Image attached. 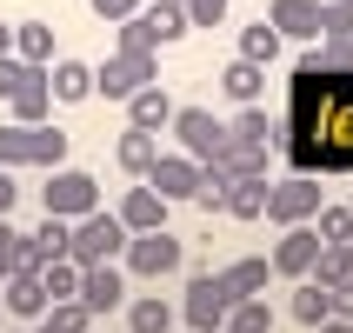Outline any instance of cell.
Returning a JSON list of instances; mask_svg holds the SVG:
<instances>
[{
  "mask_svg": "<svg viewBox=\"0 0 353 333\" xmlns=\"http://www.w3.org/2000/svg\"><path fill=\"white\" fill-rule=\"evenodd\" d=\"M160 80V47H140V54H107L94 67V94H107V100H134L140 87H154Z\"/></svg>",
  "mask_w": 353,
  "mask_h": 333,
  "instance_id": "obj_1",
  "label": "cell"
},
{
  "mask_svg": "<svg viewBox=\"0 0 353 333\" xmlns=\"http://www.w3.org/2000/svg\"><path fill=\"white\" fill-rule=\"evenodd\" d=\"M67 254L80 260V267H94V260H120L127 254V220L120 214H80L74 220V234H67Z\"/></svg>",
  "mask_w": 353,
  "mask_h": 333,
  "instance_id": "obj_2",
  "label": "cell"
},
{
  "mask_svg": "<svg viewBox=\"0 0 353 333\" xmlns=\"http://www.w3.org/2000/svg\"><path fill=\"white\" fill-rule=\"evenodd\" d=\"M40 207H47L54 220H80V214L100 207V180L80 174V167H54V180L40 187Z\"/></svg>",
  "mask_w": 353,
  "mask_h": 333,
  "instance_id": "obj_3",
  "label": "cell"
},
{
  "mask_svg": "<svg viewBox=\"0 0 353 333\" xmlns=\"http://www.w3.org/2000/svg\"><path fill=\"white\" fill-rule=\"evenodd\" d=\"M234 307H240V300L227 294V280H220V274H194V280H187V300H180V314H187L194 333H220Z\"/></svg>",
  "mask_w": 353,
  "mask_h": 333,
  "instance_id": "obj_4",
  "label": "cell"
},
{
  "mask_svg": "<svg viewBox=\"0 0 353 333\" xmlns=\"http://www.w3.org/2000/svg\"><path fill=\"white\" fill-rule=\"evenodd\" d=\"M174 134H180V154H194L200 167L220 160V154H227V140H234L214 114H207V107H174Z\"/></svg>",
  "mask_w": 353,
  "mask_h": 333,
  "instance_id": "obj_5",
  "label": "cell"
},
{
  "mask_svg": "<svg viewBox=\"0 0 353 333\" xmlns=\"http://www.w3.org/2000/svg\"><path fill=\"white\" fill-rule=\"evenodd\" d=\"M180 240L167 234V227H154V234H127V274L140 280H160V274H180Z\"/></svg>",
  "mask_w": 353,
  "mask_h": 333,
  "instance_id": "obj_6",
  "label": "cell"
},
{
  "mask_svg": "<svg viewBox=\"0 0 353 333\" xmlns=\"http://www.w3.org/2000/svg\"><path fill=\"white\" fill-rule=\"evenodd\" d=\"M320 207H327V194H320V180H280V187H267V220L274 227H300V220H314Z\"/></svg>",
  "mask_w": 353,
  "mask_h": 333,
  "instance_id": "obj_7",
  "label": "cell"
},
{
  "mask_svg": "<svg viewBox=\"0 0 353 333\" xmlns=\"http://www.w3.org/2000/svg\"><path fill=\"white\" fill-rule=\"evenodd\" d=\"M80 307H87V314H114V307H127V274H120L114 260H94V267H80Z\"/></svg>",
  "mask_w": 353,
  "mask_h": 333,
  "instance_id": "obj_8",
  "label": "cell"
},
{
  "mask_svg": "<svg viewBox=\"0 0 353 333\" xmlns=\"http://www.w3.org/2000/svg\"><path fill=\"white\" fill-rule=\"evenodd\" d=\"M147 187H154L160 200H194L200 194V160L194 154H160L154 167H147Z\"/></svg>",
  "mask_w": 353,
  "mask_h": 333,
  "instance_id": "obj_9",
  "label": "cell"
},
{
  "mask_svg": "<svg viewBox=\"0 0 353 333\" xmlns=\"http://www.w3.org/2000/svg\"><path fill=\"white\" fill-rule=\"evenodd\" d=\"M320 247H327V240H320L307 220H300V227H287V234H280V247H274V274L307 280V274H314V260H320Z\"/></svg>",
  "mask_w": 353,
  "mask_h": 333,
  "instance_id": "obj_10",
  "label": "cell"
},
{
  "mask_svg": "<svg viewBox=\"0 0 353 333\" xmlns=\"http://www.w3.org/2000/svg\"><path fill=\"white\" fill-rule=\"evenodd\" d=\"M140 27H147V40H154V47H174L180 34H194V20H187V7H180V0H147V7H140Z\"/></svg>",
  "mask_w": 353,
  "mask_h": 333,
  "instance_id": "obj_11",
  "label": "cell"
},
{
  "mask_svg": "<svg viewBox=\"0 0 353 333\" xmlns=\"http://www.w3.org/2000/svg\"><path fill=\"white\" fill-rule=\"evenodd\" d=\"M267 20L280 27V40H320V0H274Z\"/></svg>",
  "mask_w": 353,
  "mask_h": 333,
  "instance_id": "obj_12",
  "label": "cell"
},
{
  "mask_svg": "<svg viewBox=\"0 0 353 333\" xmlns=\"http://www.w3.org/2000/svg\"><path fill=\"white\" fill-rule=\"evenodd\" d=\"M0 287H7V307H14L20 320H40L47 307H54V300H47V287H40V274H34V267H14V274L0 280Z\"/></svg>",
  "mask_w": 353,
  "mask_h": 333,
  "instance_id": "obj_13",
  "label": "cell"
},
{
  "mask_svg": "<svg viewBox=\"0 0 353 333\" xmlns=\"http://www.w3.org/2000/svg\"><path fill=\"white\" fill-rule=\"evenodd\" d=\"M220 214H234V220H267V174L227 180V207H220Z\"/></svg>",
  "mask_w": 353,
  "mask_h": 333,
  "instance_id": "obj_14",
  "label": "cell"
},
{
  "mask_svg": "<svg viewBox=\"0 0 353 333\" xmlns=\"http://www.w3.org/2000/svg\"><path fill=\"white\" fill-rule=\"evenodd\" d=\"M120 220H127V234H154V227H167V200L154 187H134L120 200Z\"/></svg>",
  "mask_w": 353,
  "mask_h": 333,
  "instance_id": "obj_15",
  "label": "cell"
},
{
  "mask_svg": "<svg viewBox=\"0 0 353 333\" xmlns=\"http://www.w3.org/2000/svg\"><path fill=\"white\" fill-rule=\"evenodd\" d=\"M47 87H54V100L74 107V100L94 94V67H87V60H54V67H47Z\"/></svg>",
  "mask_w": 353,
  "mask_h": 333,
  "instance_id": "obj_16",
  "label": "cell"
},
{
  "mask_svg": "<svg viewBox=\"0 0 353 333\" xmlns=\"http://www.w3.org/2000/svg\"><path fill=\"white\" fill-rule=\"evenodd\" d=\"M127 114H134V127H147V134H160V127H174V100H167V87H140L134 100H127Z\"/></svg>",
  "mask_w": 353,
  "mask_h": 333,
  "instance_id": "obj_17",
  "label": "cell"
},
{
  "mask_svg": "<svg viewBox=\"0 0 353 333\" xmlns=\"http://www.w3.org/2000/svg\"><path fill=\"white\" fill-rule=\"evenodd\" d=\"M220 280H227L234 300H260L267 280H274V260H234V267H220Z\"/></svg>",
  "mask_w": 353,
  "mask_h": 333,
  "instance_id": "obj_18",
  "label": "cell"
},
{
  "mask_svg": "<svg viewBox=\"0 0 353 333\" xmlns=\"http://www.w3.org/2000/svg\"><path fill=\"white\" fill-rule=\"evenodd\" d=\"M114 160L127 167V174H140V180H147V167L160 160V140L147 134V127H127V134H120V147H114Z\"/></svg>",
  "mask_w": 353,
  "mask_h": 333,
  "instance_id": "obj_19",
  "label": "cell"
},
{
  "mask_svg": "<svg viewBox=\"0 0 353 333\" xmlns=\"http://www.w3.org/2000/svg\"><path fill=\"white\" fill-rule=\"evenodd\" d=\"M207 167H220L227 180H240V174H267V147H260V140H227V154L207 160Z\"/></svg>",
  "mask_w": 353,
  "mask_h": 333,
  "instance_id": "obj_20",
  "label": "cell"
},
{
  "mask_svg": "<svg viewBox=\"0 0 353 333\" xmlns=\"http://www.w3.org/2000/svg\"><path fill=\"white\" fill-rule=\"evenodd\" d=\"M220 87H227V94H234L240 107H254V100H260V87H267V67H260V60H227Z\"/></svg>",
  "mask_w": 353,
  "mask_h": 333,
  "instance_id": "obj_21",
  "label": "cell"
},
{
  "mask_svg": "<svg viewBox=\"0 0 353 333\" xmlns=\"http://www.w3.org/2000/svg\"><path fill=\"white\" fill-rule=\"evenodd\" d=\"M347 67H353V34H327V40H314L307 74H347Z\"/></svg>",
  "mask_w": 353,
  "mask_h": 333,
  "instance_id": "obj_22",
  "label": "cell"
},
{
  "mask_svg": "<svg viewBox=\"0 0 353 333\" xmlns=\"http://www.w3.org/2000/svg\"><path fill=\"white\" fill-rule=\"evenodd\" d=\"M14 54L34 60V67H47V60H54V27H47V20H20L14 27Z\"/></svg>",
  "mask_w": 353,
  "mask_h": 333,
  "instance_id": "obj_23",
  "label": "cell"
},
{
  "mask_svg": "<svg viewBox=\"0 0 353 333\" xmlns=\"http://www.w3.org/2000/svg\"><path fill=\"white\" fill-rule=\"evenodd\" d=\"M294 320H300V327H320V320H334V287H320V280H300V294H294Z\"/></svg>",
  "mask_w": 353,
  "mask_h": 333,
  "instance_id": "obj_24",
  "label": "cell"
},
{
  "mask_svg": "<svg viewBox=\"0 0 353 333\" xmlns=\"http://www.w3.org/2000/svg\"><path fill=\"white\" fill-rule=\"evenodd\" d=\"M7 107H14V120H20V127H40V120L54 114V87H47V80H34V87H20Z\"/></svg>",
  "mask_w": 353,
  "mask_h": 333,
  "instance_id": "obj_25",
  "label": "cell"
},
{
  "mask_svg": "<svg viewBox=\"0 0 353 333\" xmlns=\"http://www.w3.org/2000/svg\"><path fill=\"white\" fill-rule=\"evenodd\" d=\"M240 60H260V67L280 60V27H274V20H254V27L240 34Z\"/></svg>",
  "mask_w": 353,
  "mask_h": 333,
  "instance_id": "obj_26",
  "label": "cell"
},
{
  "mask_svg": "<svg viewBox=\"0 0 353 333\" xmlns=\"http://www.w3.org/2000/svg\"><path fill=\"white\" fill-rule=\"evenodd\" d=\"M40 287H47V300H74L80 294V260L74 254L47 260V267H40Z\"/></svg>",
  "mask_w": 353,
  "mask_h": 333,
  "instance_id": "obj_27",
  "label": "cell"
},
{
  "mask_svg": "<svg viewBox=\"0 0 353 333\" xmlns=\"http://www.w3.org/2000/svg\"><path fill=\"white\" fill-rule=\"evenodd\" d=\"M40 333H94V314H87L80 300H54V307L40 314Z\"/></svg>",
  "mask_w": 353,
  "mask_h": 333,
  "instance_id": "obj_28",
  "label": "cell"
},
{
  "mask_svg": "<svg viewBox=\"0 0 353 333\" xmlns=\"http://www.w3.org/2000/svg\"><path fill=\"white\" fill-rule=\"evenodd\" d=\"M0 167H34V127H20V120L0 127Z\"/></svg>",
  "mask_w": 353,
  "mask_h": 333,
  "instance_id": "obj_29",
  "label": "cell"
},
{
  "mask_svg": "<svg viewBox=\"0 0 353 333\" xmlns=\"http://www.w3.org/2000/svg\"><path fill=\"white\" fill-rule=\"evenodd\" d=\"M34 80H47V67H34V60H20V54H0V100H14Z\"/></svg>",
  "mask_w": 353,
  "mask_h": 333,
  "instance_id": "obj_30",
  "label": "cell"
},
{
  "mask_svg": "<svg viewBox=\"0 0 353 333\" xmlns=\"http://www.w3.org/2000/svg\"><path fill=\"white\" fill-rule=\"evenodd\" d=\"M227 134H234V140H260V147H274V114L254 100V107H240V120L227 127Z\"/></svg>",
  "mask_w": 353,
  "mask_h": 333,
  "instance_id": "obj_31",
  "label": "cell"
},
{
  "mask_svg": "<svg viewBox=\"0 0 353 333\" xmlns=\"http://www.w3.org/2000/svg\"><path fill=\"white\" fill-rule=\"evenodd\" d=\"M34 167H47V174H54V167H67V134H60V127H47V120L34 127Z\"/></svg>",
  "mask_w": 353,
  "mask_h": 333,
  "instance_id": "obj_32",
  "label": "cell"
},
{
  "mask_svg": "<svg viewBox=\"0 0 353 333\" xmlns=\"http://www.w3.org/2000/svg\"><path fill=\"white\" fill-rule=\"evenodd\" d=\"M220 333H274V314H267V300H240L234 314H227V327Z\"/></svg>",
  "mask_w": 353,
  "mask_h": 333,
  "instance_id": "obj_33",
  "label": "cell"
},
{
  "mask_svg": "<svg viewBox=\"0 0 353 333\" xmlns=\"http://www.w3.org/2000/svg\"><path fill=\"white\" fill-rule=\"evenodd\" d=\"M314 234L327 240V247H347V240H353V207H320V214H314Z\"/></svg>",
  "mask_w": 353,
  "mask_h": 333,
  "instance_id": "obj_34",
  "label": "cell"
},
{
  "mask_svg": "<svg viewBox=\"0 0 353 333\" xmlns=\"http://www.w3.org/2000/svg\"><path fill=\"white\" fill-rule=\"evenodd\" d=\"M134 333H174V307L167 300H134Z\"/></svg>",
  "mask_w": 353,
  "mask_h": 333,
  "instance_id": "obj_35",
  "label": "cell"
},
{
  "mask_svg": "<svg viewBox=\"0 0 353 333\" xmlns=\"http://www.w3.org/2000/svg\"><path fill=\"white\" fill-rule=\"evenodd\" d=\"M347 274H353L347 247H320V260H314V274H307V280H320V287H340Z\"/></svg>",
  "mask_w": 353,
  "mask_h": 333,
  "instance_id": "obj_36",
  "label": "cell"
},
{
  "mask_svg": "<svg viewBox=\"0 0 353 333\" xmlns=\"http://www.w3.org/2000/svg\"><path fill=\"white\" fill-rule=\"evenodd\" d=\"M327 34H353V7L347 0H320V40Z\"/></svg>",
  "mask_w": 353,
  "mask_h": 333,
  "instance_id": "obj_37",
  "label": "cell"
},
{
  "mask_svg": "<svg viewBox=\"0 0 353 333\" xmlns=\"http://www.w3.org/2000/svg\"><path fill=\"white\" fill-rule=\"evenodd\" d=\"M180 7H187L194 27H220V20H227V0H180Z\"/></svg>",
  "mask_w": 353,
  "mask_h": 333,
  "instance_id": "obj_38",
  "label": "cell"
},
{
  "mask_svg": "<svg viewBox=\"0 0 353 333\" xmlns=\"http://www.w3.org/2000/svg\"><path fill=\"white\" fill-rule=\"evenodd\" d=\"M14 267H20V234L7 227V214H0V280L14 274Z\"/></svg>",
  "mask_w": 353,
  "mask_h": 333,
  "instance_id": "obj_39",
  "label": "cell"
},
{
  "mask_svg": "<svg viewBox=\"0 0 353 333\" xmlns=\"http://www.w3.org/2000/svg\"><path fill=\"white\" fill-rule=\"evenodd\" d=\"M87 7H94L100 20H134L140 7H147V0H87Z\"/></svg>",
  "mask_w": 353,
  "mask_h": 333,
  "instance_id": "obj_40",
  "label": "cell"
},
{
  "mask_svg": "<svg viewBox=\"0 0 353 333\" xmlns=\"http://www.w3.org/2000/svg\"><path fill=\"white\" fill-rule=\"evenodd\" d=\"M334 314H347V320H353V274L334 287Z\"/></svg>",
  "mask_w": 353,
  "mask_h": 333,
  "instance_id": "obj_41",
  "label": "cell"
},
{
  "mask_svg": "<svg viewBox=\"0 0 353 333\" xmlns=\"http://www.w3.org/2000/svg\"><path fill=\"white\" fill-rule=\"evenodd\" d=\"M7 174H14V167H0V214H14V200H20V187Z\"/></svg>",
  "mask_w": 353,
  "mask_h": 333,
  "instance_id": "obj_42",
  "label": "cell"
},
{
  "mask_svg": "<svg viewBox=\"0 0 353 333\" xmlns=\"http://www.w3.org/2000/svg\"><path fill=\"white\" fill-rule=\"evenodd\" d=\"M314 333H353V320H347V314H334V320H320Z\"/></svg>",
  "mask_w": 353,
  "mask_h": 333,
  "instance_id": "obj_43",
  "label": "cell"
},
{
  "mask_svg": "<svg viewBox=\"0 0 353 333\" xmlns=\"http://www.w3.org/2000/svg\"><path fill=\"white\" fill-rule=\"evenodd\" d=\"M0 54H14V27L7 20H0Z\"/></svg>",
  "mask_w": 353,
  "mask_h": 333,
  "instance_id": "obj_44",
  "label": "cell"
},
{
  "mask_svg": "<svg viewBox=\"0 0 353 333\" xmlns=\"http://www.w3.org/2000/svg\"><path fill=\"white\" fill-rule=\"evenodd\" d=\"M347 260H353V240H347Z\"/></svg>",
  "mask_w": 353,
  "mask_h": 333,
  "instance_id": "obj_45",
  "label": "cell"
},
{
  "mask_svg": "<svg viewBox=\"0 0 353 333\" xmlns=\"http://www.w3.org/2000/svg\"><path fill=\"white\" fill-rule=\"evenodd\" d=\"M347 207H353V200H347Z\"/></svg>",
  "mask_w": 353,
  "mask_h": 333,
  "instance_id": "obj_46",
  "label": "cell"
},
{
  "mask_svg": "<svg viewBox=\"0 0 353 333\" xmlns=\"http://www.w3.org/2000/svg\"><path fill=\"white\" fill-rule=\"evenodd\" d=\"M187 333H194V327H187Z\"/></svg>",
  "mask_w": 353,
  "mask_h": 333,
  "instance_id": "obj_47",
  "label": "cell"
},
{
  "mask_svg": "<svg viewBox=\"0 0 353 333\" xmlns=\"http://www.w3.org/2000/svg\"><path fill=\"white\" fill-rule=\"evenodd\" d=\"M347 7H353V0H347Z\"/></svg>",
  "mask_w": 353,
  "mask_h": 333,
  "instance_id": "obj_48",
  "label": "cell"
}]
</instances>
